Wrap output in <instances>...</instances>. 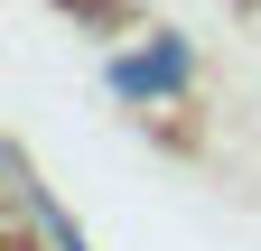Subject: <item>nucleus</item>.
Returning a JSON list of instances; mask_svg holds the SVG:
<instances>
[{
    "mask_svg": "<svg viewBox=\"0 0 261 251\" xmlns=\"http://www.w3.org/2000/svg\"><path fill=\"white\" fill-rule=\"evenodd\" d=\"M187 75H196V56L177 38H159V47H140V56L112 66V93L121 103H168V93H187Z\"/></svg>",
    "mask_w": 261,
    "mask_h": 251,
    "instance_id": "obj_1",
    "label": "nucleus"
}]
</instances>
